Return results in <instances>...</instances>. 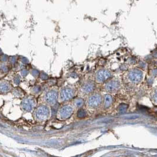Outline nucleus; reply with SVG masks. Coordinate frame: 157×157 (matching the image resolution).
<instances>
[{
  "mask_svg": "<svg viewBox=\"0 0 157 157\" xmlns=\"http://www.w3.org/2000/svg\"><path fill=\"white\" fill-rule=\"evenodd\" d=\"M34 116L39 121H44L50 116V109L47 106L40 105L34 112Z\"/></svg>",
  "mask_w": 157,
  "mask_h": 157,
  "instance_id": "nucleus-1",
  "label": "nucleus"
},
{
  "mask_svg": "<svg viewBox=\"0 0 157 157\" xmlns=\"http://www.w3.org/2000/svg\"><path fill=\"white\" fill-rule=\"evenodd\" d=\"M102 101V98L100 94L96 93L90 96L87 100V105L89 107L95 108L98 107Z\"/></svg>",
  "mask_w": 157,
  "mask_h": 157,
  "instance_id": "nucleus-2",
  "label": "nucleus"
},
{
  "mask_svg": "<svg viewBox=\"0 0 157 157\" xmlns=\"http://www.w3.org/2000/svg\"><path fill=\"white\" fill-rule=\"evenodd\" d=\"M143 74L142 72L138 69L131 70L128 73V78L130 82L134 83H138L142 80Z\"/></svg>",
  "mask_w": 157,
  "mask_h": 157,
  "instance_id": "nucleus-3",
  "label": "nucleus"
},
{
  "mask_svg": "<svg viewBox=\"0 0 157 157\" xmlns=\"http://www.w3.org/2000/svg\"><path fill=\"white\" fill-rule=\"evenodd\" d=\"M112 76V73L107 69H101L98 71L95 76L96 80L98 83H102Z\"/></svg>",
  "mask_w": 157,
  "mask_h": 157,
  "instance_id": "nucleus-4",
  "label": "nucleus"
},
{
  "mask_svg": "<svg viewBox=\"0 0 157 157\" xmlns=\"http://www.w3.org/2000/svg\"><path fill=\"white\" fill-rule=\"evenodd\" d=\"M73 108L72 106L69 105H66L64 106L60 109L59 110L58 113L59 117L62 119H66L70 117L73 114Z\"/></svg>",
  "mask_w": 157,
  "mask_h": 157,
  "instance_id": "nucleus-5",
  "label": "nucleus"
},
{
  "mask_svg": "<svg viewBox=\"0 0 157 157\" xmlns=\"http://www.w3.org/2000/svg\"><path fill=\"white\" fill-rule=\"evenodd\" d=\"M74 90L70 88H64L60 93V99L62 101H67L74 96Z\"/></svg>",
  "mask_w": 157,
  "mask_h": 157,
  "instance_id": "nucleus-6",
  "label": "nucleus"
},
{
  "mask_svg": "<svg viewBox=\"0 0 157 157\" xmlns=\"http://www.w3.org/2000/svg\"><path fill=\"white\" fill-rule=\"evenodd\" d=\"M58 98V93L54 90H51L47 92L44 96L45 101L50 105H54Z\"/></svg>",
  "mask_w": 157,
  "mask_h": 157,
  "instance_id": "nucleus-7",
  "label": "nucleus"
},
{
  "mask_svg": "<svg viewBox=\"0 0 157 157\" xmlns=\"http://www.w3.org/2000/svg\"><path fill=\"white\" fill-rule=\"evenodd\" d=\"M35 105V100L34 99L31 98V97H29V98H26L23 100L21 103V106L22 108L25 111L30 112L34 109V106Z\"/></svg>",
  "mask_w": 157,
  "mask_h": 157,
  "instance_id": "nucleus-8",
  "label": "nucleus"
},
{
  "mask_svg": "<svg viewBox=\"0 0 157 157\" xmlns=\"http://www.w3.org/2000/svg\"><path fill=\"white\" fill-rule=\"evenodd\" d=\"M120 87V83L118 80H112L107 83L105 85V88L108 92H114L119 89Z\"/></svg>",
  "mask_w": 157,
  "mask_h": 157,
  "instance_id": "nucleus-9",
  "label": "nucleus"
},
{
  "mask_svg": "<svg viewBox=\"0 0 157 157\" xmlns=\"http://www.w3.org/2000/svg\"><path fill=\"white\" fill-rule=\"evenodd\" d=\"M94 88H95V84L93 82L91 81H89L84 83L82 86V90L83 92L85 93H90L92 92L94 90Z\"/></svg>",
  "mask_w": 157,
  "mask_h": 157,
  "instance_id": "nucleus-10",
  "label": "nucleus"
},
{
  "mask_svg": "<svg viewBox=\"0 0 157 157\" xmlns=\"http://www.w3.org/2000/svg\"><path fill=\"white\" fill-rule=\"evenodd\" d=\"M112 98L110 94H106L105 97V100H104V106L105 108L109 107L112 103Z\"/></svg>",
  "mask_w": 157,
  "mask_h": 157,
  "instance_id": "nucleus-11",
  "label": "nucleus"
},
{
  "mask_svg": "<svg viewBox=\"0 0 157 157\" xmlns=\"http://www.w3.org/2000/svg\"><path fill=\"white\" fill-rule=\"evenodd\" d=\"M10 90V84L5 81H2L1 82V93H5Z\"/></svg>",
  "mask_w": 157,
  "mask_h": 157,
  "instance_id": "nucleus-12",
  "label": "nucleus"
},
{
  "mask_svg": "<svg viewBox=\"0 0 157 157\" xmlns=\"http://www.w3.org/2000/svg\"><path fill=\"white\" fill-rule=\"evenodd\" d=\"M84 104V100L80 98H78V99H76L74 102V106L76 108H80Z\"/></svg>",
  "mask_w": 157,
  "mask_h": 157,
  "instance_id": "nucleus-13",
  "label": "nucleus"
},
{
  "mask_svg": "<svg viewBox=\"0 0 157 157\" xmlns=\"http://www.w3.org/2000/svg\"><path fill=\"white\" fill-rule=\"evenodd\" d=\"M152 100L155 104H157V90L154 91L152 94Z\"/></svg>",
  "mask_w": 157,
  "mask_h": 157,
  "instance_id": "nucleus-14",
  "label": "nucleus"
},
{
  "mask_svg": "<svg viewBox=\"0 0 157 157\" xmlns=\"http://www.w3.org/2000/svg\"><path fill=\"white\" fill-rule=\"evenodd\" d=\"M78 117L83 118V117H84V116H85L86 112H85V111H84V110H83V109L80 110L79 111H78Z\"/></svg>",
  "mask_w": 157,
  "mask_h": 157,
  "instance_id": "nucleus-15",
  "label": "nucleus"
},
{
  "mask_svg": "<svg viewBox=\"0 0 157 157\" xmlns=\"http://www.w3.org/2000/svg\"><path fill=\"white\" fill-rule=\"evenodd\" d=\"M8 59H9V57H8V56H7V55L4 54V55H2V56H1V62H7Z\"/></svg>",
  "mask_w": 157,
  "mask_h": 157,
  "instance_id": "nucleus-16",
  "label": "nucleus"
},
{
  "mask_svg": "<svg viewBox=\"0 0 157 157\" xmlns=\"http://www.w3.org/2000/svg\"><path fill=\"white\" fill-rule=\"evenodd\" d=\"M17 57L15 56H11L10 57H9V60H10V63H11L13 64L15 63V62H17Z\"/></svg>",
  "mask_w": 157,
  "mask_h": 157,
  "instance_id": "nucleus-17",
  "label": "nucleus"
},
{
  "mask_svg": "<svg viewBox=\"0 0 157 157\" xmlns=\"http://www.w3.org/2000/svg\"><path fill=\"white\" fill-rule=\"evenodd\" d=\"M1 70H2V71H4V72H7V71L8 70V67H7V66H6V65L1 64Z\"/></svg>",
  "mask_w": 157,
  "mask_h": 157,
  "instance_id": "nucleus-18",
  "label": "nucleus"
},
{
  "mask_svg": "<svg viewBox=\"0 0 157 157\" xmlns=\"http://www.w3.org/2000/svg\"><path fill=\"white\" fill-rule=\"evenodd\" d=\"M21 62H23V63L27 64L29 63V60L25 57H21Z\"/></svg>",
  "mask_w": 157,
  "mask_h": 157,
  "instance_id": "nucleus-19",
  "label": "nucleus"
}]
</instances>
